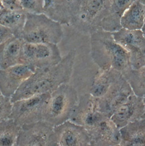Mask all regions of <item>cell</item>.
I'll return each instance as SVG.
<instances>
[{"mask_svg":"<svg viewBox=\"0 0 145 146\" xmlns=\"http://www.w3.org/2000/svg\"><path fill=\"white\" fill-rule=\"evenodd\" d=\"M75 57L76 51L71 50L58 64L36 69L11 97V102L34 95L51 93L62 84L69 83Z\"/></svg>","mask_w":145,"mask_h":146,"instance_id":"1","label":"cell"},{"mask_svg":"<svg viewBox=\"0 0 145 146\" xmlns=\"http://www.w3.org/2000/svg\"><path fill=\"white\" fill-rule=\"evenodd\" d=\"M90 36L91 58L99 69L123 74L132 68L129 52L115 40L112 33L100 29Z\"/></svg>","mask_w":145,"mask_h":146,"instance_id":"2","label":"cell"},{"mask_svg":"<svg viewBox=\"0 0 145 146\" xmlns=\"http://www.w3.org/2000/svg\"><path fill=\"white\" fill-rule=\"evenodd\" d=\"M64 37L62 25L44 13H27L22 39L32 43L57 44Z\"/></svg>","mask_w":145,"mask_h":146,"instance_id":"3","label":"cell"},{"mask_svg":"<svg viewBox=\"0 0 145 146\" xmlns=\"http://www.w3.org/2000/svg\"><path fill=\"white\" fill-rule=\"evenodd\" d=\"M78 98V92L74 86L69 83L62 84L51 92L43 120L53 126L70 120Z\"/></svg>","mask_w":145,"mask_h":146,"instance_id":"4","label":"cell"},{"mask_svg":"<svg viewBox=\"0 0 145 146\" xmlns=\"http://www.w3.org/2000/svg\"><path fill=\"white\" fill-rule=\"evenodd\" d=\"M109 6V0H78L70 25L83 34L90 35L101 29Z\"/></svg>","mask_w":145,"mask_h":146,"instance_id":"5","label":"cell"},{"mask_svg":"<svg viewBox=\"0 0 145 146\" xmlns=\"http://www.w3.org/2000/svg\"><path fill=\"white\" fill-rule=\"evenodd\" d=\"M57 44L32 43L24 41L20 56V64L36 69L53 66L62 59Z\"/></svg>","mask_w":145,"mask_h":146,"instance_id":"6","label":"cell"},{"mask_svg":"<svg viewBox=\"0 0 145 146\" xmlns=\"http://www.w3.org/2000/svg\"><path fill=\"white\" fill-rule=\"evenodd\" d=\"M51 93H46L13 102L10 118L22 126L43 120L44 111Z\"/></svg>","mask_w":145,"mask_h":146,"instance_id":"7","label":"cell"},{"mask_svg":"<svg viewBox=\"0 0 145 146\" xmlns=\"http://www.w3.org/2000/svg\"><path fill=\"white\" fill-rule=\"evenodd\" d=\"M107 118L99 110L97 98L89 93L79 96L70 120L88 131Z\"/></svg>","mask_w":145,"mask_h":146,"instance_id":"8","label":"cell"},{"mask_svg":"<svg viewBox=\"0 0 145 146\" xmlns=\"http://www.w3.org/2000/svg\"><path fill=\"white\" fill-rule=\"evenodd\" d=\"M16 146H57L54 126L44 120L21 126Z\"/></svg>","mask_w":145,"mask_h":146,"instance_id":"9","label":"cell"},{"mask_svg":"<svg viewBox=\"0 0 145 146\" xmlns=\"http://www.w3.org/2000/svg\"><path fill=\"white\" fill-rule=\"evenodd\" d=\"M112 33L115 40L129 52L132 68L145 66V35L142 30L121 28Z\"/></svg>","mask_w":145,"mask_h":146,"instance_id":"10","label":"cell"},{"mask_svg":"<svg viewBox=\"0 0 145 146\" xmlns=\"http://www.w3.org/2000/svg\"><path fill=\"white\" fill-rule=\"evenodd\" d=\"M134 93L121 74L110 86L104 96L97 98L99 110L111 118V115Z\"/></svg>","mask_w":145,"mask_h":146,"instance_id":"11","label":"cell"},{"mask_svg":"<svg viewBox=\"0 0 145 146\" xmlns=\"http://www.w3.org/2000/svg\"><path fill=\"white\" fill-rule=\"evenodd\" d=\"M57 146H90V138L83 126L71 120L54 126Z\"/></svg>","mask_w":145,"mask_h":146,"instance_id":"12","label":"cell"},{"mask_svg":"<svg viewBox=\"0 0 145 146\" xmlns=\"http://www.w3.org/2000/svg\"><path fill=\"white\" fill-rule=\"evenodd\" d=\"M145 108L144 97L133 94L115 110L110 118L120 129L130 122L142 119Z\"/></svg>","mask_w":145,"mask_h":146,"instance_id":"13","label":"cell"},{"mask_svg":"<svg viewBox=\"0 0 145 146\" xmlns=\"http://www.w3.org/2000/svg\"><path fill=\"white\" fill-rule=\"evenodd\" d=\"M34 72L28 66L20 64L5 69L0 68V93L11 98Z\"/></svg>","mask_w":145,"mask_h":146,"instance_id":"14","label":"cell"},{"mask_svg":"<svg viewBox=\"0 0 145 146\" xmlns=\"http://www.w3.org/2000/svg\"><path fill=\"white\" fill-rule=\"evenodd\" d=\"M87 132L90 138V146H120V129L110 118L105 119Z\"/></svg>","mask_w":145,"mask_h":146,"instance_id":"15","label":"cell"},{"mask_svg":"<svg viewBox=\"0 0 145 146\" xmlns=\"http://www.w3.org/2000/svg\"><path fill=\"white\" fill-rule=\"evenodd\" d=\"M78 0H44L43 13L62 25H70Z\"/></svg>","mask_w":145,"mask_h":146,"instance_id":"16","label":"cell"},{"mask_svg":"<svg viewBox=\"0 0 145 146\" xmlns=\"http://www.w3.org/2000/svg\"><path fill=\"white\" fill-rule=\"evenodd\" d=\"M135 0H109L108 12L103 19L100 28L113 33L121 29V18L125 11Z\"/></svg>","mask_w":145,"mask_h":146,"instance_id":"17","label":"cell"},{"mask_svg":"<svg viewBox=\"0 0 145 146\" xmlns=\"http://www.w3.org/2000/svg\"><path fill=\"white\" fill-rule=\"evenodd\" d=\"M24 40L12 36L0 44V68L5 69L20 64V56Z\"/></svg>","mask_w":145,"mask_h":146,"instance_id":"18","label":"cell"},{"mask_svg":"<svg viewBox=\"0 0 145 146\" xmlns=\"http://www.w3.org/2000/svg\"><path fill=\"white\" fill-rule=\"evenodd\" d=\"M120 146H145V119L130 122L120 129Z\"/></svg>","mask_w":145,"mask_h":146,"instance_id":"19","label":"cell"},{"mask_svg":"<svg viewBox=\"0 0 145 146\" xmlns=\"http://www.w3.org/2000/svg\"><path fill=\"white\" fill-rule=\"evenodd\" d=\"M27 13L24 10H12L2 7L0 11V24L9 29L14 36L21 38Z\"/></svg>","mask_w":145,"mask_h":146,"instance_id":"20","label":"cell"},{"mask_svg":"<svg viewBox=\"0 0 145 146\" xmlns=\"http://www.w3.org/2000/svg\"><path fill=\"white\" fill-rule=\"evenodd\" d=\"M145 23L144 6L140 0H135L123 15L121 27L131 30H142Z\"/></svg>","mask_w":145,"mask_h":146,"instance_id":"21","label":"cell"},{"mask_svg":"<svg viewBox=\"0 0 145 146\" xmlns=\"http://www.w3.org/2000/svg\"><path fill=\"white\" fill-rule=\"evenodd\" d=\"M121 74L120 72L115 70L99 69L94 78L90 93L96 98L102 97L108 90L113 82Z\"/></svg>","mask_w":145,"mask_h":146,"instance_id":"22","label":"cell"},{"mask_svg":"<svg viewBox=\"0 0 145 146\" xmlns=\"http://www.w3.org/2000/svg\"><path fill=\"white\" fill-rule=\"evenodd\" d=\"M21 126L13 119L0 122V146H16Z\"/></svg>","mask_w":145,"mask_h":146,"instance_id":"23","label":"cell"},{"mask_svg":"<svg viewBox=\"0 0 145 146\" xmlns=\"http://www.w3.org/2000/svg\"><path fill=\"white\" fill-rule=\"evenodd\" d=\"M137 96H145V66L137 69L131 68L123 74Z\"/></svg>","mask_w":145,"mask_h":146,"instance_id":"24","label":"cell"},{"mask_svg":"<svg viewBox=\"0 0 145 146\" xmlns=\"http://www.w3.org/2000/svg\"><path fill=\"white\" fill-rule=\"evenodd\" d=\"M23 9L28 13H43L44 0H21Z\"/></svg>","mask_w":145,"mask_h":146,"instance_id":"25","label":"cell"},{"mask_svg":"<svg viewBox=\"0 0 145 146\" xmlns=\"http://www.w3.org/2000/svg\"><path fill=\"white\" fill-rule=\"evenodd\" d=\"M12 105L11 98L0 93V122L10 118Z\"/></svg>","mask_w":145,"mask_h":146,"instance_id":"26","label":"cell"},{"mask_svg":"<svg viewBox=\"0 0 145 146\" xmlns=\"http://www.w3.org/2000/svg\"><path fill=\"white\" fill-rule=\"evenodd\" d=\"M0 2L5 9L12 10H23L21 0H0Z\"/></svg>","mask_w":145,"mask_h":146,"instance_id":"27","label":"cell"},{"mask_svg":"<svg viewBox=\"0 0 145 146\" xmlns=\"http://www.w3.org/2000/svg\"><path fill=\"white\" fill-rule=\"evenodd\" d=\"M13 36L12 31L9 29L0 24V44Z\"/></svg>","mask_w":145,"mask_h":146,"instance_id":"28","label":"cell"},{"mask_svg":"<svg viewBox=\"0 0 145 146\" xmlns=\"http://www.w3.org/2000/svg\"><path fill=\"white\" fill-rule=\"evenodd\" d=\"M140 2H141V3L144 5V6H145V0H140Z\"/></svg>","mask_w":145,"mask_h":146,"instance_id":"29","label":"cell"},{"mask_svg":"<svg viewBox=\"0 0 145 146\" xmlns=\"http://www.w3.org/2000/svg\"><path fill=\"white\" fill-rule=\"evenodd\" d=\"M142 31H143V33H144V34H145V25H144V27H142Z\"/></svg>","mask_w":145,"mask_h":146,"instance_id":"30","label":"cell"},{"mask_svg":"<svg viewBox=\"0 0 145 146\" xmlns=\"http://www.w3.org/2000/svg\"><path fill=\"white\" fill-rule=\"evenodd\" d=\"M2 7H3V6L2 5V4H1V2H0V11H1V9L2 8Z\"/></svg>","mask_w":145,"mask_h":146,"instance_id":"31","label":"cell"},{"mask_svg":"<svg viewBox=\"0 0 145 146\" xmlns=\"http://www.w3.org/2000/svg\"><path fill=\"white\" fill-rule=\"evenodd\" d=\"M144 118L145 119V112H144V116H143V118Z\"/></svg>","mask_w":145,"mask_h":146,"instance_id":"32","label":"cell"},{"mask_svg":"<svg viewBox=\"0 0 145 146\" xmlns=\"http://www.w3.org/2000/svg\"><path fill=\"white\" fill-rule=\"evenodd\" d=\"M144 14H145V6H144Z\"/></svg>","mask_w":145,"mask_h":146,"instance_id":"33","label":"cell"},{"mask_svg":"<svg viewBox=\"0 0 145 146\" xmlns=\"http://www.w3.org/2000/svg\"><path fill=\"white\" fill-rule=\"evenodd\" d=\"M144 101H145V96L144 97Z\"/></svg>","mask_w":145,"mask_h":146,"instance_id":"34","label":"cell"},{"mask_svg":"<svg viewBox=\"0 0 145 146\" xmlns=\"http://www.w3.org/2000/svg\"></svg>","mask_w":145,"mask_h":146,"instance_id":"35","label":"cell"}]
</instances>
